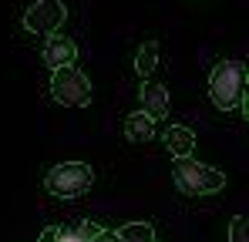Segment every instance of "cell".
Here are the masks:
<instances>
[{
    "mask_svg": "<svg viewBox=\"0 0 249 242\" xmlns=\"http://www.w3.org/2000/svg\"><path fill=\"white\" fill-rule=\"evenodd\" d=\"M246 91V68L243 61H219L209 74V94L219 111H236Z\"/></svg>",
    "mask_w": 249,
    "mask_h": 242,
    "instance_id": "obj_1",
    "label": "cell"
},
{
    "mask_svg": "<svg viewBox=\"0 0 249 242\" xmlns=\"http://www.w3.org/2000/svg\"><path fill=\"white\" fill-rule=\"evenodd\" d=\"M172 175H175V185L182 195L189 199H199V195H212L226 185V175L212 165H202L196 158H175L172 165Z\"/></svg>",
    "mask_w": 249,
    "mask_h": 242,
    "instance_id": "obj_2",
    "label": "cell"
},
{
    "mask_svg": "<svg viewBox=\"0 0 249 242\" xmlns=\"http://www.w3.org/2000/svg\"><path fill=\"white\" fill-rule=\"evenodd\" d=\"M91 182H94V172H91V165H84V161H61V165H54V168L44 175L47 192L57 195V199L84 195V192L91 189Z\"/></svg>",
    "mask_w": 249,
    "mask_h": 242,
    "instance_id": "obj_3",
    "label": "cell"
},
{
    "mask_svg": "<svg viewBox=\"0 0 249 242\" xmlns=\"http://www.w3.org/2000/svg\"><path fill=\"white\" fill-rule=\"evenodd\" d=\"M51 94L64 108H84V104H91V81L78 68H61L51 78Z\"/></svg>",
    "mask_w": 249,
    "mask_h": 242,
    "instance_id": "obj_4",
    "label": "cell"
},
{
    "mask_svg": "<svg viewBox=\"0 0 249 242\" xmlns=\"http://www.w3.org/2000/svg\"><path fill=\"white\" fill-rule=\"evenodd\" d=\"M64 17H68V7H64L61 0H37V3L27 7L24 24H27V31H34V34H54Z\"/></svg>",
    "mask_w": 249,
    "mask_h": 242,
    "instance_id": "obj_5",
    "label": "cell"
},
{
    "mask_svg": "<svg viewBox=\"0 0 249 242\" xmlns=\"http://www.w3.org/2000/svg\"><path fill=\"white\" fill-rule=\"evenodd\" d=\"M74 57H78V44L68 37V34H51V37H47V44H44V61H47V68H54V71L71 68Z\"/></svg>",
    "mask_w": 249,
    "mask_h": 242,
    "instance_id": "obj_6",
    "label": "cell"
},
{
    "mask_svg": "<svg viewBox=\"0 0 249 242\" xmlns=\"http://www.w3.org/2000/svg\"><path fill=\"white\" fill-rule=\"evenodd\" d=\"M138 98H142V115H148L152 121H159V118L168 115V91H165V84H159V81H142Z\"/></svg>",
    "mask_w": 249,
    "mask_h": 242,
    "instance_id": "obj_7",
    "label": "cell"
},
{
    "mask_svg": "<svg viewBox=\"0 0 249 242\" xmlns=\"http://www.w3.org/2000/svg\"><path fill=\"white\" fill-rule=\"evenodd\" d=\"M165 145H168V152H172L175 158H189L192 148H196V135H192V128H185V124H172L165 131Z\"/></svg>",
    "mask_w": 249,
    "mask_h": 242,
    "instance_id": "obj_8",
    "label": "cell"
},
{
    "mask_svg": "<svg viewBox=\"0 0 249 242\" xmlns=\"http://www.w3.org/2000/svg\"><path fill=\"white\" fill-rule=\"evenodd\" d=\"M152 135H155V121L148 118V115L135 111V115H128V118H124V138H128V141H135V145H138V141H148Z\"/></svg>",
    "mask_w": 249,
    "mask_h": 242,
    "instance_id": "obj_9",
    "label": "cell"
},
{
    "mask_svg": "<svg viewBox=\"0 0 249 242\" xmlns=\"http://www.w3.org/2000/svg\"><path fill=\"white\" fill-rule=\"evenodd\" d=\"M155 68H159V44H155V40H148V44L138 51V57H135V71H138L142 78H148Z\"/></svg>",
    "mask_w": 249,
    "mask_h": 242,
    "instance_id": "obj_10",
    "label": "cell"
},
{
    "mask_svg": "<svg viewBox=\"0 0 249 242\" xmlns=\"http://www.w3.org/2000/svg\"><path fill=\"white\" fill-rule=\"evenodd\" d=\"M98 229H101V225H94V222H81V225H74V229H57V239L54 242H91L98 236Z\"/></svg>",
    "mask_w": 249,
    "mask_h": 242,
    "instance_id": "obj_11",
    "label": "cell"
},
{
    "mask_svg": "<svg viewBox=\"0 0 249 242\" xmlns=\"http://www.w3.org/2000/svg\"><path fill=\"white\" fill-rule=\"evenodd\" d=\"M118 242H155V229L148 222H128L118 232Z\"/></svg>",
    "mask_w": 249,
    "mask_h": 242,
    "instance_id": "obj_12",
    "label": "cell"
},
{
    "mask_svg": "<svg viewBox=\"0 0 249 242\" xmlns=\"http://www.w3.org/2000/svg\"><path fill=\"white\" fill-rule=\"evenodd\" d=\"M229 242H249V222L246 215H236L229 225Z\"/></svg>",
    "mask_w": 249,
    "mask_h": 242,
    "instance_id": "obj_13",
    "label": "cell"
},
{
    "mask_svg": "<svg viewBox=\"0 0 249 242\" xmlns=\"http://www.w3.org/2000/svg\"><path fill=\"white\" fill-rule=\"evenodd\" d=\"M91 242H118V232H111V229H98V236Z\"/></svg>",
    "mask_w": 249,
    "mask_h": 242,
    "instance_id": "obj_14",
    "label": "cell"
}]
</instances>
